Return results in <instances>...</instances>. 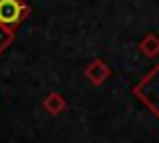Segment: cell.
<instances>
[{"label":"cell","mask_w":159,"mask_h":143,"mask_svg":"<svg viewBox=\"0 0 159 143\" xmlns=\"http://www.w3.org/2000/svg\"><path fill=\"white\" fill-rule=\"evenodd\" d=\"M133 95L159 119V65L133 87Z\"/></svg>","instance_id":"1"},{"label":"cell","mask_w":159,"mask_h":143,"mask_svg":"<svg viewBox=\"0 0 159 143\" xmlns=\"http://www.w3.org/2000/svg\"><path fill=\"white\" fill-rule=\"evenodd\" d=\"M30 6L24 0H0V24L8 28H18L30 16Z\"/></svg>","instance_id":"2"},{"label":"cell","mask_w":159,"mask_h":143,"mask_svg":"<svg viewBox=\"0 0 159 143\" xmlns=\"http://www.w3.org/2000/svg\"><path fill=\"white\" fill-rule=\"evenodd\" d=\"M85 77L89 79L91 85L99 87L111 77V69H109V65L103 58H95V61H91L89 65L85 67Z\"/></svg>","instance_id":"3"},{"label":"cell","mask_w":159,"mask_h":143,"mask_svg":"<svg viewBox=\"0 0 159 143\" xmlns=\"http://www.w3.org/2000/svg\"><path fill=\"white\" fill-rule=\"evenodd\" d=\"M43 109L48 113V115L57 117V115H61V113L66 109V101H65V97H62L61 93L52 91V93H48L47 97H44V101H43Z\"/></svg>","instance_id":"4"},{"label":"cell","mask_w":159,"mask_h":143,"mask_svg":"<svg viewBox=\"0 0 159 143\" xmlns=\"http://www.w3.org/2000/svg\"><path fill=\"white\" fill-rule=\"evenodd\" d=\"M139 50L147 58H155L159 54V39L153 35V32H149V35L143 36V40L139 43Z\"/></svg>","instance_id":"5"},{"label":"cell","mask_w":159,"mask_h":143,"mask_svg":"<svg viewBox=\"0 0 159 143\" xmlns=\"http://www.w3.org/2000/svg\"><path fill=\"white\" fill-rule=\"evenodd\" d=\"M14 39H16L14 28H8V26H4V24H0V54L14 43Z\"/></svg>","instance_id":"6"}]
</instances>
